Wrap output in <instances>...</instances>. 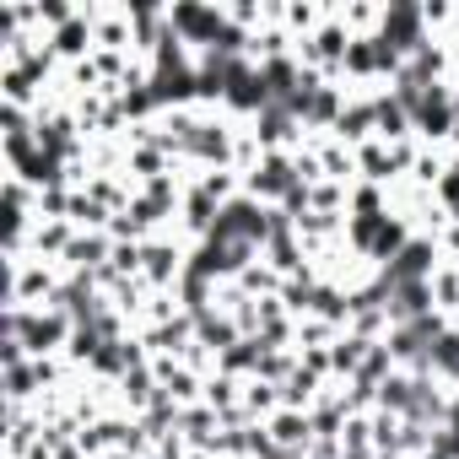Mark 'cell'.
Wrapping results in <instances>:
<instances>
[{"label":"cell","instance_id":"1","mask_svg":"<svg viewBox=\"0 0 459 459\" xmlns=\"http://www.w3.org/2000/svg\"><path fill=\"white\" fill-rule=\"evenodd\" d=\"M373 346H378V341H362V335H351V330H346V335L330 346V378H335V384H341V378L351 384V378L362 373V362H368V351H373Z\"/></svg>","mask_w":459,"mask_h":459},{"label":"cell","instance_id":"2","mask_svg":"<svg viewBox=\"0 0 459 459\" xmlns=\"http://www.w3.org/2000/svg\"><path fill=\"white\" fill-rule=\"evenodd\" d=\"M454 221H459V205H454Z\"/></svg>","mask_w":459,"mask_h":459}]
</instances>
